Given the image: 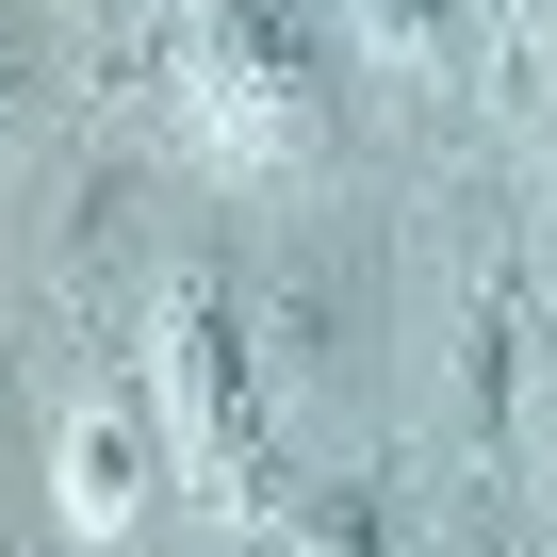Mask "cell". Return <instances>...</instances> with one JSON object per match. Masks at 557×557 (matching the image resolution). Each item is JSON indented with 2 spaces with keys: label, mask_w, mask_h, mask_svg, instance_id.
Listing matches in <instances>:
<instances>
[{
  "label": "cell",
  "mask_w": 557,
  "mask_h": 557,
  "mask_svg": "<svg viewBox=\"0 0 557 557\" xmlns=\"http://www.w3.org/2000/svg\"><path fill=\"white\" fill-rule=\"evenodd\" d=\"M164 459H181V443H164L148 394H83V410H66V524H83V541H132L148 492H164Z\"/></svg>",
  "instance_id": "cell-4"
},
{
  "label": "cell",
  "mask_w": 557,
  "mask_h": 557,
  "mask_svg": "<svg viewBox=\"0 0 557 557\" xmlns=\"http://www.w3.org/2000/svg\"><path fill=\"white\" fill-rule=\"evenodd\" d=\"M541 17H557V0H541Z\"/></svg>",
  "instance_id": "cell-8"
},
{
  "label": "cell",
  "mask_w": 557,
  "mask_h": 557,
  "mask_svg": "<svg viewBox=\"0 0 557 557\" xmlns=\"http://www.w3.org/2000/svg\"><path fill=\"white\" fill-rule=\"evenodd\" d=\"M0 115H17V17H0Z\"/></svg>",
  "instance_id": "cell-7"
},
{
  "label": "cell",
  "mask_w": 557,
  "mask_h": 557,
  "mask_svg": "<svg viewBox=\"0 0 557 557\" xmlns=\"http://www.w3.org/2000/svg\"><path fill=\"white\" fill-rule=\"evenodd\" d=\"M329 17H345V50L394 66V83H459V66H475V17H459V0H329Z\"/></svg>",
  "instance_id": "cell-5"
},
{
  "label": "cell",
  "mask_w": 557,
  "mask_h": 557,
  "mask_svg": "<svg viewBox=\"0 0 557 557\" xmlns=\"http://www.w3.org/2000/svg\"><path fill=\"white\" fill-rule=\"evenodd\" d=\"M246 329H262V377L296 394V410L361 394V377H377V262H361V246H296V262L262 278Z\"/></svg>",
  "instance_id": "cell-3"
},
{
  "label": "cell",
  "mask_w": 557,
  "mask_h": 557,
  "mask_svg": "<svg viewBox=\"0 0 557 557\" xmlns=\"http://www.w3.org/2000/svg\"><path fill=\"white\" fill-rule=\"evenodd\" d=\"M296 557H410V541H394L377 492H312V508H296Z\"/></svg>",
  "instance_id": "cell-6"
},
{
  "label": "cell",
  "mask_w": 557,
  "mask_h": 557,
  "mask_svg": "<svg viewBox=\"0 0 557 557\" xmlns=\"http://www.w3.org/2000/svg\"><path fill=\"white\" fill-rule=\"evenodd\" d=\"M345 99V17L329 0H197L181 34V115L213 164H312Z\"/></svg>",
  "instance_id": "cell-1"
},
{
  "label": "cell",
  "mask_w": 557,
  "mask_h": 557,
  "mask_svg": "<svg viewBox=\"0 0 557 557\" xmlns=\"http://www.w3.org/2000/svg\"><path fill=\"white\" fill-rule=\"evenodd\" d=\"M262 329L213 296V278H181V296H164V443H181V475H262Z\"/></svg>",
  "instance_id": "cell-2"
}]
</instances>
